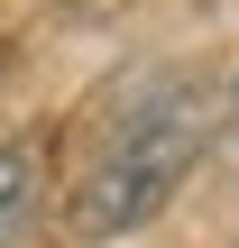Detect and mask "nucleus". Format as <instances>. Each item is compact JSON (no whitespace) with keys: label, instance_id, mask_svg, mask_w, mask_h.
<instances>
[{"label":"nucleus","instance_id":"nucleus-1","mask_svg":"<svg viewBox=\"0 0 239 248\" xmlns=\"http://www.w3.org/2000/svg\"><path fill=\"white\" fill-rule=\"evenodd\" d=\"M203 138H212V92H203V74H157V83H138V92L120 101V120L101 129L92 166L74 175L64 230L83 248L147 230V221L184 193V175L203 166Z\"/></svg>","mask_w":239,"mask_h":248},{"label":"nucleus","instance_id":"nucleus-2","mask_svg":"<svg viewBox=\"0 0 239 248\" xmlns=\"http://www.w3.org/2000/svg\"><path fill=\"white\" fill-rule=\"evenodd\" d=\"M37 202H46V147H37V138H9V147H0V248L28 239Z\"/></svg>","mask_w":239,"mask_h":248},{"label":"nucleus","instance_id":"nucleus-3","mask_svg":"<svg viewBox=\"0 0 239 248\" xmlns=\"http://www.w3.org/2000/svg\"><path fill=\"white\" fill-rule=\"evenodd\" d=\"M230 138H239V83H230Z\"/></svg>","mask_w":239,"mask_h":248}]
</instances>
